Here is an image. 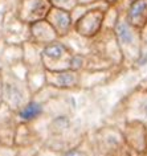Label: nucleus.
Instances as JSON below:
<instances>
[{
	"label": "nucleus",
	"instance_id": "1",
	"mask_svg": "<svg viewBox=\"0 0 147 156\" xmlns=\"http://www.w3.org/2000/svg\"><path fill=\"white\" fill-rule=\"evenodd\" d=\"M129 23L133 27H143L147 23V0H135L129 9Z\"/></svg>",
	"mask_w": 147,
	"mask_h": 156
},
{
	"label": "nucleus",
	"instance_id": "3",
	"mask_svg": "<svg viewBox=\"0 0 147 156\" xmlns=\"http://www.w3.org/2000/svg\"><path fill=\"white\" fill-rule=\"evenodd\" d=\"M115 34L119 41V44L129 45L134 41V30L133 25L127 21H119L115 27Z\"/></svg>",
	"mask_w": 147,
	"mask_h": 156
},
{
	"label": "nucleus",
	"instance_id": "6",
	"mask_svg": "<svg viewBox=\"0 0 147 156\" xmlns=\"http://www.w3.org/2000/svg\"><path fill=\"white\" fill-rule=\"evenodd\" d=\"M56 21H57L59 28L63 30H66L69 28V25H70V17H69V15L65 11H61V9L59 11V13L56 16Z\"/></svg>",
	"mask_w": 147,
	"mask_h": 156
},
{
	"label": "nucleus",
	"instance_id": "4",
	"mask_svg": "<svg viewBox=\"0 0 147 156\" xmlns=\"http://www.w3.org/2000/svg\"><path fill=\"white\" fill-rule=\"evenodd\" d=\"M42 112V106L37 102H28L19 110V116L23 120L30 122V120L38 118Z\"/></svg>",
	"mask_w": 147,
	"mask_h": 156
},
{
	"label": "nucleus",
	"instance_id": "5",
	"mask_svg": "<svg viewBox=\"0 0 147 156\" xmlns=\"http://www.w3.org/2000/svg\"><path fill=\"white\" fill-rule=\"evenodd\" d=\"M66 53V48L63 44H51L44 50V56L51 60H61Z\"/></svg>",
	"mask_w": 147,
	"mask_h": 156
},
{
	"label": "nucleus",
	"instance_id": "2",
	"mask_svg": "<svg viewBox=\"0 0 147 156\" xmlns=\"http://www.w3.org/2000/svg\"><path fill=\"white\" fill-rule=\"evenodd\" d=\"M52 82L60 87H70L77 83V74L72 70H63V72H51Z\"/></svg>",
	"mask_w": 147,
	"mask_h": 156
},
{
	"label": "nucleus",
	"instance_id": "7",
	"mask_svg": "<svg viewBox=\"0 0 147 156\" xmlns=\"http://www.w3.org/2000/svg\"><path fill=\"white\" fill-rule=\"evenodd\" d=\"M63 156H89L84 150H78V148H73V150H68Z\"/></svg>",
	"mask_w": 147,
	"mask_h": 156
}]
</instances>
